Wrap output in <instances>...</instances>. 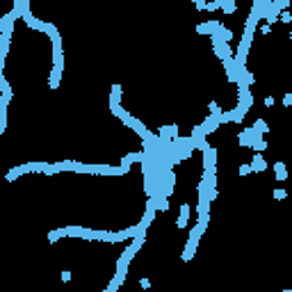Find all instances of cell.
I'll return each mask as SVG.
<instances>
[{
    "mask_svg": "<svg viewBox=\"0 0 292 292\" xmlns=\"http://www.w3.org/2000/svg\"><path fill=\"white\" fill-rule=\"evenodd\" d=\"M62 281H71V272H64V274H62Z\"/></svg>",
    "mask_w": 292,
    "mask_h": 292,
    "instance_id": "5b68a950",
    "label": "cell"
},
{
    "mask_svg": "<svg viewBox=\"0 0 292 292\" xmlns=\"http://www.w3.org/2000/svg\"><path fill=\"white\" fill-rule=\"evenodd\" d=\"M249 171H251V167H247V164H244V167H240V173H242V176H247Z\"/></svg>",
    "mask_w": 292,
    "mask_h": 292,
    "instance_id": "3957f363",
    "label": "cell"
},
{
    "mask_svg": "<svg viewBox=\"0 0 292 292\" xmlns=\"http://www.w3.org/2000/svg\"><path fill=\"white\" fill-rule=\"evenodd\" d=\"M283 103H285V105H290V103H292V94H285V101H283Z\"/></svg>",
    "mask_w": 292,
    "mask_h": 292,
    "instance_id": "8992f818",
    "label": "cell"
},
{
    "mask_svg": "<svg viewBox=\"0 0 292 292\" xmlns=\"http://www.w3.org/2000/svg\"><path fill=\"white\" fill-rule=\"evenodd\" d=\"M187 217H189V206L187 203H183V208H181V219H178V226H187Z\"/></svg>",
    "mask_w": 292,
    "mask_h": 292,
    "instance_id": "6da1fadb",
    "label": "cell"
},
{
    "mask_svg": "<svg viewBox=\"0 0 292 292\" xmlns=\"http://www.w3.org/2000/svg\"><path fill=\"white\" fill-rule=\"evenodd\" d=\"M274 196H276V199H285V192H283V189H276Z\"/></svg>",
    "mask_w": 292,
    "mask_h": 292,
    "instance_id": "277c9868",
    "label": "cell"
},
{
    "mask_svg": "<svg viewBox=\"0 0 292 292\" xmlns=\"http://www.w3.org/2000/svg\"><path fill=\"white\" fill-rule=\"evenodd\" d=\"M119 98H121V87H114L112 89V105L119 103Z\"/></svg>",
    "mask_w": 292,
    "mask_h": 292,
    "instance_id": "7a4b0ae2",
    "label": "cell"
}]
</instances>
